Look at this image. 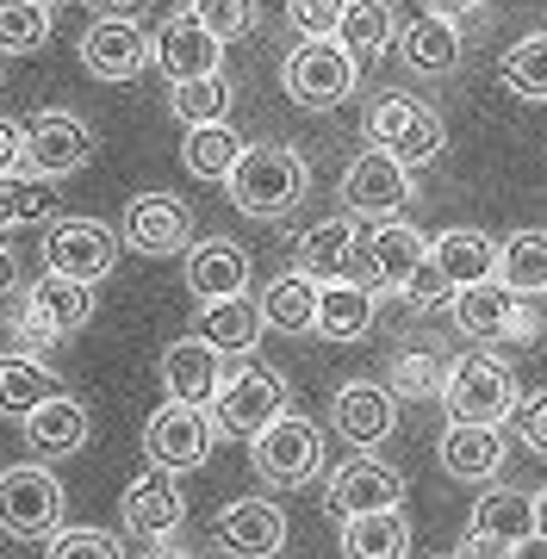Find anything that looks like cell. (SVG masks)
<instances>
[{"mask_svg":"<svg viewBox=\"0 0 547 559\" xmlns=\"http://www.w3.org/2000/svg\"><path fill=\"white\" fill-rule=\"evenodd\" d=\"M13 286H20V255L7 249V237H0V299H7Z\"/></svg>","mask_w":547,"mask_h":559,"instance_id":"obj_52","label":"cell"},{"mask_svg":"<svg viewBox=\"0 0 547 559\" xmlns=\"http://www.w3.org/2000/svg\"><path fill=\"white\" fill-rule=\"evenodd\" d=\"M442 380H448V360H436L429 348H399L392 367H385L392 399H442Z\"/></svg>","mask_w":547,"mask_h":559,"instance_id":"obj_42","label":"cell"},{"mask_svg":"<svg viewBox=\"0 0 547 559\" xmlns=\"http://www.w3.org/2000/svg\"><path fill=\"white\" fill-rule=\"evenodd\" d=\"M367 138H373V150L399 156L405 168H429V162L442 156L448 124L417 94H380V100L367 106Z\"/></svg>","mask_w":547,"mask_h":559,"instance_id":"obj_7","label":"cell"},{"mask_svg":"<svg viewBox=\"0 0 547 559\" xmlns=\"http://www.w3.org/2000/svg\"><path fill=\"white\" fill-rule=\"evenodd\" d=\"M62 528V479L44 460H20L0 473V535L50 540Z\"/></svg>","mask_w":547,"mask_h":559,"instance_id":"obj_8","label":"cell"},{"mask_svg":"<svg viewBox=\"0 0 547 559\" xmlns=\"http://www.w3.org/2000/svg\"><path fill=\"white\" fill-rule=\"evenodd\" d=\"M193 13L218 44H237L255 32V0H193Z\"/></svg>","mask_w":547,"mask_h":559,"instance_id":"obj_43","label":"cell"},{"mask_svg":"<svg viewBox=\"0 0 547 559\" xmlns=\"http://www.w3.org/2000/svg\"><path fill=\"white\" fill-rule=\"evenodd\" d=\"M466 528L498 535V540H510V547H528V540L542 535V528H535V498H528V491H510V485H491L486 498L473 503Z\"/></svg>","mask_w":547,"mask_h":559,"instance_id":"obj_34","label":"cell"},{"mask_svg":"<svg viewBox=\"0 0 547 559\" xmlns=\"http://www.w3.org/2000/svg\"><path fill=\"white\" fill-rule=\"evenodd\" d=\"M343 559H411V522L405 510L343 522Z\"/></svg>","mask_w":547,"mask_h":559,"instance_id":"obj_36","label":"cell"},{"mask_svg":"<svg viewBox=\"0 0 547 559\" xmlns=\"http://www.w3.org/2000/svg\"><path fill=\"white\" fill-rule=\"evenodd\" d=\"M516 441H523L528 454L547 460V392H535V399L516 404Z\"/></svg>","mask_w":547,"mask_h":559,"instance_id":"obj_46","label":"cell"},{"mask_svg":"<svg viewBox=\"0 0 547 559\" xmlns=\"http://www.w3.org/2000/svg\"><path fill=\"white\" fill-rule=\"evenodd\" d=\"M454 299V286H448L436 267H424V274L411 280V293H405V305H417V311H436V305H448Z\"/></svg>","mask_w":547,"mask_h":559,"instance_id":"obj_47","label":"cell"},{"mask_svg":"<svg viewBox=\"0 0 547 559\" xmlns=\"http://www.w3.org/2000/svg\"><path fill=\"white\" fill-rule=\"evenodd\" d=\"M249 143L230 131V119L218 124H187V138H181V168L193 180H230V168L243 162Z\"/></svg>","mask_w":547,"mask_h":559,"instance_id":"obj_35","label":"cell"},{"mask_svg":"<svg viewBox=\"0 0 547 559\" xmlns=\"http://www.w3.org/2000/svg\"><path fill=\"white\" fill-rule=\"evenodd\" d=\"M305 187H311V162H305L293 143H249L243 162L224 180L230 205H237L243 218H262V224L286 218V212L305 200Z\"/></svg>","mask_w":547,"mask_h":559,"instance_id":"obj_1","label":"cell"},{"mask_svg":"<svg viewBox=\"0 0 547 559\" xmlns=\"http://www.w3.org/2000/svg\"><path fill=\"white\" fill-rule=\"evenodd\" d=\"M286 510L267 498H237L218 510V547L230 559H281L286 554Z\"/></svg>","mask_w":547,"mask_h":559,"instance_id":"obj_20","label":"cell"},{"mask_svg":"<svg viewBox=\"0 0 547 559\" xmlns=\"http://www.w3.org/2000/svg\"><path fill=\"white\" fill-rule=\"evenodd\" d=\"M373 318H380V293L373 286H361V280H324L318 286V336L330 342H361L367 330H373Z\"/></svg>","mask_w":547,"mask_h":559,"instance_id":"obj_27","label":"cell"},{"mask_svg":"<svg viewBox=\"0 0 547 559\" xmlns=\"http://www.w3.org/2000/svg\"><path fill=\"white\" fill-rule=\"evenodd\" d=\"M361 81V62L343 50V38H299L281 62V87L299 112H330L343 106Z\"/></svg>","mask_w":547,"mask_h":559,"instance_id":"obj_5","label":"cell"},{"mask_svg":"<svg viewBox=\"0 0 547 559\" xmlns=\"http://www.w3.org/2000/svg\"><path fill=\"white\" fill-rule=\"evenodd\" d=\"M119 237L131 255H150V261L187 255L193 249V205L181 193H138V200L124 205Z\"/></svg>","mask_w":547,"mask_h":559,"instance_id":"obj_13","label":"cell"},{"mask_svg":"<svg viewBox=\"0 0 547 559\" xmlns=\"http://www.w3.org/2000/svg\"><path fill=\"white\" fill-rule=\"evenodd\" d=\"M343 7L348 0H286V25H293L299 38H336Z\"/></svg>","mask_w":547,"mask_h":559,"instance_id":"obj_45","label":"cell"},{"mask_svg":"<svg viewBox=\"0 0 547 559\" xmlns=\"http://www.w3.org/2000/svg\"><path fill=\"white\" fill-rule=\"evenodd\" d=\"M94 162V124L75 112H38L25 119V175L69 180Z\"/></svg>","mask_w":547,"mask_h":559,"instance_id":"obj_15","label":"cell"},{"mask_svg":"<svg viewBox=\"0 0 547 559\" xmlns=\"http://www.w3.org/2000/svg\"><path fill=\"white\" fill-rule=\"evenodd\" d=\"M25 168V124L20 119H0V175Z\"/></svg>","mask_w":547,"mask_h":559,"instance_id":"obj_49","label":"cell"},{"mask_svg":"<svg viewBox=\"0 0 547 559\" xmlns=\"http://www.w3.org/2000/svg\"><path fill=\"white\" fill-rule=\"evenodd\" d=\"M44 559H124V554H119V540L106 535V528H57Z\"/></svg>","mask_w":547,"mask_h":559,"instance_id":"obj_44","label":"cell"},{"mask_svg":"<svg viewBox=\"0 0 547 559\" xmlns=\"http://www.w3.org/2000/svg\"><path fill=\"white\" fill-rule=\"evenodd\" d=\"M436 454H442V473H448V479L491 485L498 473H504L510 441H504V429H498V423H448Z\"/></svg>","mask_w":547,"mask_h":559,"instance_id":"obj_22","label":"cell"},{"mask_svg":"<svg viewBox=\"0 0 547 559\" xmlns=\"http://www.w3.org/2000/svg\"><path fill=\"white\" fill-rule=\"evenodd\" d=\"M399 57H405L411 75H454L466 57V44H461V25L442 20V13H424V20H411L405 32H399Z\"/></svg>","mask_w":547,"mask_h":559,"instance_id":"obj_29","label":"cell"},{"mask_svg":"<svg viewBox=\"0 0 547 559\" xmlns=\"http://www.w3.org/2000/svg\"><path fill=\"white\" fill-rule=\"evenodd\" d=\"M57 218V180H38L13 168L0 175V230H25V224H50Z\"/></svg>","mask_w":547,"mask_h":559,"instance_id":"obj_37","label":"cell"},{"mask_svg":"<svg viewBox=\"0 0 547 559\" xmlns=\"http://www.w3.org/2000/svg\"><path fill=\"white\" fill-rule=\"evenodd\" d=\"M429 267L461 293V286H479V280L498 274V242L486 237V230H473V224H454V230H442V237L429 242Z\"/></svg>","mask_w":547,"mask_h":559,"instance_id":"obj_28","label":"cell"},{"mask_svg":"<svg viewBox=\"0 0 547 559\" xmlns=\"http://www.w3.org/2000/svg\"><path fill=\"white\" fill-rule=\"evenodd\" d=\"M262 323L267 330H281V336H311L318 330V280L299 274V267H286L262 286Z\"/></svg>","mask_w":547,"mask_h":559,"instance_id":"obj_30","label":"cell"},{"mask_svg":"<svg viewBox=\"0 0 547 559\" xmlns=\"http://www.w3.org/2000/svg\"><path fill=\"white\" fill-rule=\"evenodd\" d=\"M429 13H442V20L466 25V20H479V13H486V0H429Z\"/></svg>","mask_w":547,"mask_h":559,"instance_id":"obj_50","label":"cell"},{"mask_svg":"<svg viewBox=\"0 0 547 559\" xmlns=\"http://www.w3.org/2000/svg\"><path fill=\"white\" fill-rule=\"evenodd\" d=\"M516 373H510L504 355L491 348H466V355L448 360V380H442V411L448 423H504L516 417Z\"/></svg>","mask_w":547,"mask_h":559,"instance_id":"obj_3","label":"cell"},{"mask_svg":"<svg viewBox=\"0 0 547 559\" xmlns=\"http://www.w3.org/2000/svg\"><path fill=\"white\" fill-rule=\"evenodd\" d=\"M498 81H504L516 100L528 106H547V32H528V38H516L498 57Z\"/></svg>","mask_w":547,"mask_h":559,"instance_id":"obj_39","label":"cell"},{"mask_svg":"<svg viewBox=\"0 0 547 559\" xmlns=\"http://www.w3.org/2000/svg\"><path fill=\"white\" fill-rule=\"evenodd\" d=\"M448 318H454L461 336L479 342V348H498V342L528 348V342H542V311H535V299H523V293L504 286L498 274L479 280V286H461V293L448 299Z\"/></svg>","mask_w":547,"mask_h":559,"instance_id":"obj_2","label":"cell"},{"mask_svg":"<svg viewBox=\"0 0 547 559\" xmlns=\"http://www.w3.org/2000/svg\"><path fill=\"white\" fill-rule=\"evenodd\" d=\"M119 249H124V237L106 218H50V230H44V267L69 274V280H87V286H100L112 274Z\"/></svg>","mask_w":547,"mask_h":559,"instance_id":"obj_12","label":"cell"},{"mask_svg":"<svg viewBox=\"0 0 547 559\" xmlns=\"http://www.w3.org/2000/svg\"><path fill=\"white\" fill-rule=\"evenodd\" d=\"M436 559H461V554H436Z\"/></svg>","mask_w":547,"mask_h":559,"instance_id":"obj_54","label":"cell"},{"mask_svg":"<svg viewBox=\"0 0 547 559\" xmlns=\"http://www.w3.org/2000/svg\"><path fill=\"white\" fill-rule=\"evenodd\" d=\"M249 466L262 485H281V491H299V485L318 479L324 466V429L299 411H281L262 436H249Z\"/></svg>","mask_w":547,"mask_h":559,"instance_id":"obj_6","label":"cell"},{"mask_svg":"<svg viewBox=\"0 0 547 559\" xmlns=\"http://www.w3.org/2000/svg\"><path fill=\"white\" fill-rule=\"evenodd\" d=\"M399 13H392V0H348L343 7V25H336V38L355 62H380L385 50H399Z\"/></svg>","mask_w":547,"mask_h":559,"instance_id":"obj_33","label":"cell"},{"mask_svg":"<svg viewBox=\"0 0 547 559\" xmlns=\"http://www.w3.org/2000/svg\"><path fill=\"white\" fill-rule=\"evenodd\" d=\"M330 516H380V510H405V473L385 466L380 454H348L336 473H330L324 491Z\"/></svg>","mask_w":547,"mask_h":559,"instance_id":"obj_14","label":"cell"},{"mask_svg":"<svg viewBox=\"0 0 547 559\" xmlns=\"http://www.w3.org/2000/svg\"><path fill=\"white\" fill-rule=\"evenodd\" d=\"M343 205L355 212V218H399V212L411 205V168L399 156H385V150L367 143L343 175Z\"/></svg>","mask_w":547,"mask_h":559,"instance_id":"obj_16","label":"cell"},{"mask_svg":"<svg viewBox=\"0 0 547 559\" xmlns=\"http://www.w3.org/2000/svg\"><path fill=\"white\" fill-rule=\"evenodd\" d=\"M156 373H163L168 399L205 404V411H212V399H218V385H224V355L205 336H181V342H168V348H163Z\"/></svg>","mask_w":547,"mask_h":559,"instance_id":"obj_23","label":"cell"},{"mask_svg":"<svg viewBox=\"0 0 547 559\" xmlns=\"http://www.w3.org/2000/svg\"><path fill=\"white\" fill-rule=\"evenodd\" d=\"M535 528H542V535H535V540H547V491H542V498H535Z\"/></svg>","mask_w":547,"mask_h":559,"instance_id":"obj_53","label":"cell"},{"mask_svg":"<svg viewBox=\"0 0 547 559\" xmlns=\"http://www.w3.org/2000/svg\"><path fill=\"white\" fill-rule=\"evenodd\" d=\"M330 429H336L355 454H373V448L399 429V399H392V385H380V380L336 385V399H330Z\"/></svg>","mask_w":547,"mask_h":559,"instance_id":"obj_17","label":"cell"},{"mask_svg":"<svg viewBox=\"0 0 547 559\" xmlns=\"http://www.w3.org/2000/svg\"><path fill=\"white\" fill-rule=\"evenodd\" d=\"M262 305L249 299V293H237V299H212L200 305V336L218 348V355H255V342H262Z\"/></svg>","mask_w":547,"mask_h":559,"instance_id":"obj_31","label":"cell"},{"mask_svg":"<svg viewBox=\"0 0 547 559\" xmlns=\"http://www.w3.org/2000/svg\"><path fill=\"white\" fill-rule=\"evenodd\" d=\"M50 44V0H0V57H32Z\"/></svg>","mask_w":547,"mask_h":559,"instance_id":"obj_41","label":"cell"},{"mask_svg":"<svg viewBox=\"0 0 547 559\" xmlns=\"http://www.w3.org/2000/svg\"><path fill=\"white\" fill-rule=\"evenodd\" d=\"M293 411V385H286L281 367H267V360L243 355L237 367H224V385L218 399H212V423H218V436H262L267 423Z\"/></svg>","mask_w":547,"mask_h":559,"instance_id":"obj_4","label":"cell"},{"mask_svg":"<svg viewBox=\"0 0 547 559\" xmlns=\"http://www.w3.org/2000/svg\"><path fill=\"white\" fill-rule=\"evenodd\" d=\"M212 448H218V423H212L205 404L168 399L156 417L143 423V454L163 473H200L205 460H212Z\"/></svg>","mask_w":547,"mask_h":559,"instance_id":"obj_9","label":"cell"},{"mask_svg":"<svg viewBox=\"0 0 547 559\" xmlns=\"http://www.w3.org/2000/svg\"><path fill=\"white\" fill-rule=\"evenodd\" d=\"M361 267L373 280V293H399L405 299L411 280L429 267V237L399 212V218H367L361 230Z\"/></svg>","mask_w":547,"mask_h":559,"instance_id":"obj_11","label":"cell"},{"mask_svg":"<svg viewBox=\"0 0 547 559\" xmlns=\"http://www.w3.org/2000/svg\"><path fill=\"white\" fill-rule=\"evenodd\" d=\"M523 547H510V540L498 535H479V528H466L461 535V559H516Z\"/></svg>","mask_w":547,"mask_h":559,"instance_id":"obj_48","label":"cell"},{"mask_svg":"<svg viewBox=\"0 0 547 559\" xmlns=\"http://www.w3.org/2000/svg\"><path fill=\"white\" fill-rule=\"evenodd\" d=\"M87 323H94V286L69 274H38L32 293L20 299V311H13V330L32 342H62Z\"/></svg>","mask_w":547,"mask_h":559,"instance_id":"obj_10","label":"cell"},{"mask_svg":"<svg viewBox=\"0 0 547 559\" xmlns=\"http://www.w3.org/2000/svg\"><path fill=\"white\" fill-rule=\"evenodd\" d=\"M187 293L200 305L212 299H237V293H249V249L230 237H205L187 249Z\"/></svg>","mask_w":547,"mask_h":559,"instance_id":"obj_25","label":"cell"},{"mask_svg":"<svg viewBox=\"0 0 547 559\" xmlns=\"http://www.w3.org/2000/svg\"><path fill=\"white\" fill-rule=\"evenodd\" d=\"M50 7H57V0H50Z\"/></svg>","mask_w":547,"mask_h":559,"instance_id":"obj_55","label":"cell"},{"mask_svg":"<svg viewBox=\"0 0 547 559\" xmlns=\"http://www.w3.org/2000/svg\"><path fill=\"white\" fill-rule=\"evenodd\" d=\"M94 7H100L106 20H143V13H150L156 0H94Z\"/></svg>","mask_w":547,"mask_h":559,"instance_id":"obj_51","label":"cell"},{"mask_svg":"<svg viewBox=\"0 0 547 559\" xmlns=\"http://www.w3.org/2000/svg\"><path fill=\"white\" fill-rule=\"evenodd\" d=\"M82 69L94 81H131L150 69V32L138 20H94L82 32Z\"/></svg>","mask_w":547,"mask_h":559,"instance_id":"obj_21","label":"cell"},{"mask_svg":"<svg viewBox=\"0 0 547 559\" xmlns=\"http://www.w3.org/2000/svg\"><path fill=\"white\" fill-rule=\"evenodd\" d=\"M57 392H62V380L38 355H25V348H7L0 355V417L25 423L44 399H57Z\"/></svg>","mask_w":547,"mask_h":559,"instance_id":"obj_32","label":"cell"},{"mask_svg":"<svg viewBox=\"0 0 547 559\" xmlns=\"http://www.w3.org/2000/svg\"><path fill=\"white\" fill-rule=\"evenodd\" d=\"M230 100H237V87L218 75H200V81H168V112L181 124H218L230 119Z\"/></svg>","mask_w":547,"mask_h":559,"instance_id":"obj_40","label":"cell"},{"mask_svg":"<svg viewBox=\"0 0 547 559\" xmlns=\"http://www.w3.org/2000/svg\"><path fill=\"white\" fill-rule=\"evenodd\" d=\"M293 267L311 274L318 286H324V280H348V274H355V267H361V224H355V212L311 224V230L299 237V261H293Z\"/></svg>","mask_w":547,"mask_h":559,"instance_id":"obj_24","label":"cell"},{"mask_svg":"<svg viewBox=\"0 0 547 559\" xmlns=\"http://www.w3.org/2000/svg\"><path fill=\"white\" fill-rule=\"evenodd\" d=\"M150 62H156L168 81H200V75H218V69H224V44L200 25L193 7H181V13H168V20L156 25V38H150Z\"/></svg>","mask_w":547,"mask_h":559,"instance_id":"obj_18","label":"cell"},{"mask_svg":"<svg viewBox=\"0 0 547 559\" xmlns=\"http://www.w3.org/2000/svg\"><path fill=\"white\" fill-rule=\"evenodd\" d=\"M119 516L124 528L138 540H168L175 528L187 522V491H181V473H163V466H150L138 479L124 485L119 498Z\"/></svg>","mask_w":547,"mask_h":559,"instance_id":"obj_19","label":"cell"},{"mask_svg":"<svg viewBox=\"0 0 547 559\" xmlns=\"http://www.w3.org/2000/svg\"><path fill=\"white\" fill-rule=\"evenodd\" d=\"M498 280L516 286L523 299H542L547 293V230H516V237L498 242Z\"/></svg>","mask_w":547,"mask_h":559,"instance_id":"obj_38","label":"cell"},{"mask_svg":"<svg viewBox=\"0 0 547 559\" xmlns=\"http://www.w3.org/2000/svg\"><path fill=\"white\" fill-rule=\"evenodd\" d=\"M20 429H25V441H32V454H38V460H62V454H82L94 423H87V404L82 399L57 392V399H44Z\"/></svg>","mask_w":547,"mask_h":559,"instance_id":"obj_26","label":"cell"}]
</instances>
